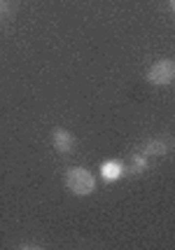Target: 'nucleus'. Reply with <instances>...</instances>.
I'll use <instances>...</instances> for the list:
<instances>
[{"mask_svg":"<svg viewBox=\"0 0 175 250\" xmlns=\"http://www.w3.org/2000/svg\"><path fill=\"white\" fill-rule=\"evenodd\" d=\"M96 175L91 173L89 168H82V166H73L68 168L66 173V187L70 194L75 196H89L96 192Z\"/></svg>","mask_w":175,"mask_h":250,"instance_id":"obj_1","label":"nucleus"},{"mask_svg":"<svg viewBox=\"0 0 175 250\" xmlns=\"http://www.w3.org/2000/svg\"><path fill=\"white\" fill-rule=\"evenodd\" d=\"M173 80H175V63L171 59H161V61L150 65V70H147V82L154 84V87H168Z\"/></svg>","mask_w":175,"mask_h":250,"instance_id":"obj_2","label":"nucleus"},{"mask_svg":"<svg viewBox=\"0 0 175 250\" xmlns=\"http://www.w3.org/2000/svg\"><path fill=\"white\" fill-rule=\"evenodd\" d=\"M52 143H54V150H58V152H73L75 150V136L70 133V131L66 129H54V133H52Z\"/></svg>","mask_w":175,"mask_h":250,"instance_id":"obj_3","label":"nucleus"},{"mask_svg":"<svg viewBox=\"0 0 175 250\" xmlns=\"http://www.w3.org/2000/svg\"><path fill=\"white\" fill-rule=\"evenodd\" d=\"M100 173H103L105 180H117L121 175V164L119 162H105L103 168H100Z\"/></svg>","mask_w":175,"mask_h":250,"instance_id":"obj_4","label":"nucleus"},{"mask_svg":"<svg viewBox=\"0 0 175 250\" xmlns=\"http://www.w3.org/2000/svg\"><path fill=\"white\" fill-rule=\"evenodd\" d=\"M142 152L145 154H166L168 152V143L166 141H147L142 145Z\"/></svg>","mask_w":175,"mask_h":250,"instance_id":"obj_5","label":"nucleus"}]
</instances>
